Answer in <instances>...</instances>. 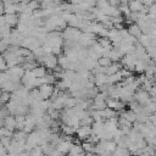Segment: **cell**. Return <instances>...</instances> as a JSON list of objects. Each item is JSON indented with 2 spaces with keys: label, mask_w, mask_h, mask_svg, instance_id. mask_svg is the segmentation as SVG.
<instances>
[{
  "label": "cell",
  "mask_w": 156,
  "mask_h": 156,
  "mask_svg": "<svg viewBox=\"0 0 156 156\" xmlns=\"http://www.w3.org/2000/svg\"><path fill=\"white\" fill-rule=\"evenodd\" d=\"M128 7H129L130 12H134V13H139L144 9L141 1H129L128 2Z\"/></svg>",
  "instance_id": "obj_12"
},
{
  "label": "cell",
  "mask_w": 156,
  "mask_h": 156,
  "mask_svg": "<svg viewBox=\"0 0 156 156\" xmlns=\"http://www.w3.org/2000/svg\"><path fill=\"white\" fill-rule=\"evenodd\" d=\"M90 134H91V126L90 127H83V126H80L77 130H76V135H77V138H78V140L80 141H85L89 136H90Z\"/></svg>",
  "instance_id": "obj_3"
},
{
  "label": "cell",
  "mask_w": 156,
  "mask_h": 156,
  "mask_svg": "<svg viewBox=\"0 0 156 156\" xmlns=\"http://www.w3.org/2000/svg\"><path fill=\"white\" fill-rule=\"evenodd\" d=\"M7 155V150L0 144V156H6Z\"/></svg>",
  "instance_id": "obj_30"
},
{
  "label": "cell",
  "mask_w": 156,
  "mask_h": 156,
  "mask_svg": "<svg viewBox=\"0 0 156 156\" xmlns=\"http://www.w3.org/2000/svg\"><path fill=\"white\" fill-rule=\"evenodd\" d=\"M146 65L144 63V62H141V61H136V63H135V66H134V72H136V73H139V74H143L144 72H145V69H146Z\"/></svg>",
  "instance_id": "obj_22"
},
{
  "label": "cell",
  "mask_w": 156,
  "mask_h": 156,
  "mask_svg": "<svg viewBox=\"0 0 156 156\" xmlns=\"http://www.w3.org/2000/svg\"><path fill=\"white\" fill-rule=\"evenodd\" d=\"M138 43L146 49V48H149L151 45V37L147 35V34H141L139 37V39H138Z\"/></svg>",
  "instance_id": "obj_15"
},
{
  "label": "cell",
  "mask_w": 156,
  "mask_h": 156,
  "mask_svg": "<svg viewBox=\"0 0 156 156\" xmlns=\"http://www.w3.org/2000/svg\"><path fill=\"white\" fill-rule=\"evenodd\" d=\"M4 127H5L6 129L13 132V130L16 129V118H15V116H11V115L7 116V117L5 118V124H4Z\"/></svg>",
  "instance_id": "obj_13"
},
{
  "label": "cell",
  "mask_w": 156,
  "mask_h": 156,
  "mask_svg": "<svg viewBox=\"0 0 156 156\" xmlns=\"http://www.w3.org/2000/svg\"><path fill=\"white\" fill-rule=\"evenodd\" d=\"M7 116H10V112H9V110H7L6 106H2L0 108V118H4L5 119Z\"/></svg>",
  "instance_id": "obj_29"
},
{
  "label": "cell",
  "mask_w": 156,
  "mask_h": 156,
  "mask_svg": "<svg viewBox=\"0 0 156 156\" xmlns=\"http://www.w3.org/2000/svg\"><path fill=\"white\" fill-rule=\"evenodd\" d=\"M43 155L44 154H43V150L40 146H37L29 151V156H43Z\"/></svg>",
  "instance_id": "obj_27"
},
{
  "label": "cell",
  "mask_w": 156,
  "mask_h": 156,
  "mask_svg": "<svg viewBox=\"0 0 156 156\" xmlns=\"http://www.w3.org/2000/svg\"><path fill=\"white\" fill-rule=\"evenodd\" d=\"M78 104V100L76 98H72L71 95L67 96V99L65 100V108H74Z\"/></svg>",
  "instance_id": "obj_18"
},
{
  "label": "cell",
  "mask_w": 156,
  "mask_h": 156,
  "mask_svg": "<svg viewBox=\"0 0 156 156\" xmlns=\"http://www.w3.org/2000/svg\"><path fill=\"white\" fill-rule=\"evenodd\" d=\"M127 30H128V33H129L132 37H134L136 40H138V39H139V37L143 34V33H141V30H140V28H139V26H138L136 23H130V24L128 26Z\"/></svg>",
  "instance_id": "obj_9"
},
{
  "label": "cell",
  "mask_w": 156,
  "mask_h": 156,
  "mask_svg": "<svg viewBox=\"0 0 156 156\" xmlns=\"http://www.w3.org/2000/svg\"><path fill=\"white\" fill-rule=\"evenodd\" d=\"M94 84L95 87L100 88L102 85L107 84V76L105 73H100V74H94Z\"/></svg>",
  "instance_id": "obj_10"
},
{
  "label": "cell",
  "mask_w": 156,
  "mask_h": 156,
  "mask_svg": "<svg viewBox=\"0 0 156 156\" xmlns=\"http://www.w3.org/2000/svg\"><path fill=\"white\" fill-rule=\"evenodd\" d=\"M61 130L63 133V135H67V136H72L73 134H76V129L69 127V126H66V124H61Z\"/></svg>",
  "instance_id": "obj_21"
},
{
  "label": "cell",
  "mask_w": 156,
  "mask_h": 156,
  "mask_svg": "<svg viewBox=\"0 0 156 156\" xmlns=\"http://www.w3.org/2000/svg\"><path fill=\"white\" fill-rule=\"evenodd\" d=\"M57 62H58V67L61 68V69H63V71H66V69H68V66H69V61H68V58L65 56V55H61L58 58H57Z\"/></svg>",
  "instance_id": "obj_17"
},
{
  "label": "cell",
  "mask_w": 156,
  "mask_h": 156,
  "mask_svg": "<svg viewBox=\"0 0 156 156\" xmlns=\"http://www.w3.org/2000/svg\"><path fill=\"white\" fill-rule=\"evenodd\" d=\"M80 145H82V149H83L84 154H87V152H94V147H95L94 144H91L89 141H82Z\"/></svg>",
  "instance_id": "obj_23"
},
{
  "label": "cell",
  "mask_w": 156,
  "mask_h": 156,
  "mask_svg": "<svg viewBox=\"0 0 156 156\" xmlns=\"http://www.w3.org/2000/svg\"><path fill=\"white\" fill-rule=\"evenodd\" d=\"M29 96L32 98V100H34V101H37V102L43 101V98H41V95H40V93H39V89H38V88L32 89V90L29 91Z\"/></svg>",
  "instance_id": "obj_20"
},
{
  "label": "cell",
  "mask_w": 156,
  "mask_h": 156,
  "mask_svg": "<svg viewBox=\"0 0 156 156\" xmlns=\"http://www.w3.org/2000/svg\"><path fill=\"white\" fill-rule=\"evenodd\" d=\"M96 62H98V66H100V67H102V68H107V67L112 63V61H111L108 57H105V56L99 57Z\"/></svg>",
  "instance_id": "obj_19"
},
{
  "label": "cell",
  "mask_w": 156,
  "mask_h": 156,
  "mask_svg": "<svg viewBox=\"0 0 156 156\" xmlns=\"http://www.w3.org/2000/svg\"><path fill=\"white\" fill-rule=\"evenodd\" d=\"M4 20H5V24L9 26L11 29L13 27H16L20 22V18H18L17 13H15V15H4Z\"/></svg>",
  "instance_id": "obj_7"
},
{
  "label": "cell",
  "mask_w": 156,
  "mask_h": 156,
  "mask_svg": "<svg viewBox=\"0 0 156 156\" xmlns=\"http://www.w3.org/2000/svg\"><path fill=\"white\" fill-rule=\"evenodd\" d=\"M72 145H73V143H72V141H66V140H62L61 143H58V144H57L56 150H57V151H58L61 155H67V154L69 152V150H71Z\"/></svg>",
  "instance_id": "obj_5"
},
{
  "label": "cell",
  "mask_w": 156,
  "mask_h": 156,
  "mask_svg": "<svg viewBox=\"0 0 156 156\" xmlns=\"http://www.w3.org/2000/svg\"><path fill=\"white\" fill-rule=\"evenodd\" d=\"M32 72H33V74H34L35 78H43L44 76L48 74V73H46V68H45L44 66H40V65H38Z\"/></svg>",
  "instance_id": "obj_16"
},
{
  "label": "cell",
  "mask_w": 156,
  "mask_h": 156,
  "mask_svg": "<svg viewBox=\"0 0 156 156\" xmlns=\"http://www.w3.org/2000/svg\"><path fill=\"white\" fill-rule=\"evenodd\" d=\"M111 156H132V155L128 151V149H122V147H118L117 146V149L115 150V152Z\"/></svg>",
  "instance_id": "obj_24"
},
{
  "label": "cell",
  "mask_w": 156,
  "mask_h": 156,
  "mask_svg": "<svg viewBox=\"0 0 156 156\" xmlns=\"http://www.w3.org/2000/svg\"><path fill=\"white\" fill-rule=\"evenodd\" d=\"M27 135L23 130H17V132H13V135H12V140L15 141H18V143H26V139H27Z\"/></svg>",
  "instance_id": "obj_14"
},
{
  "label": "cell",
  "mask_w": 156,
  "mask_h": 156,
  "mask_svg": "<svg viewBox=\"0 0 156 156\" xmlns=\"http://www.w3.org/2000/svg\"><path fill=\"white\" fill-rule=\"evenodd\" d=\"M12 135H13V132L6 129L5 127H0V138H5V136L12 138Z\"/></svg>",
  "instance_id": "obj_26"
},
{
  "label": "cell",
  "mask_w": 156,
  "mask_h": 156,
  "mask_svg": "<svg viewBox=\"0 0 156 156\" xmlns=\"http://www.w3.org/2000/svg\"><path fill=\"white\" fill-rule=\"evenodd\" d=\"M123 67H122V65L119 63V62H112L107 68H106V71H105V74L106 76H112V74H116V73H118L121 69H122Z\"/></svg>",
  "instance_id": "obj_8"
},
{
  "label": "cell",
  "mask_w": 156,
  "mask_h": 156,
  "mask_svg": "<svg viewBox=\"0 0 156 156\" xmlns=\"http://www.w3.org/2000/svg\"><path fill=\"white\" fill-rule=\"evenodd\" d=\"M11 100V94L6 91H0V101L2 105H6Z\"/></svg>",
  "instance_id": "obj_25"
},
{
  "label": "cell",
  "mask_w": 156,
  "mask_h": 156,
  "mask_svg": "<svg viewBox=\"0 0 156 156\" xmlns=\"http://www.w3.org/2000/svg\"><path fill=\"white\" fill-rule=\"evenodd\" d=\"M118 115H119V117H121V118L126 119L127 122H129V123H132V124L136 121V113H135V112H133V111H130V110H128V111L123 110V111L118 112Z\"/></svg>",
  "instance_id": "obj_6"
},
{
  "label": "cell",
  "mask_w": 156,
  "mask_h": 156,
  "mask_svg": "<svg viewBox=\"0 0 156 156\" xmlns=\"http://www.w3.org/2000/svg\"><path fill=\"white\" fill-rule=\"evenodd\" d=\"M38 89H39V93H40L43 100H50V98H51V95L54 93L55 87L54 85H50V84H43Z\"/></svg>",
  "instance_id": "obj_2"
},
{
  "label": "cell",
  "mask_w": 156,
  "mask_h": 156,
  "mask_svg": "<svg viewBox=\"0 0 156 156\" xmlns=\"http://www.w3.org/2000/svg\"><path fill=\"white\" fill-rule=\"evenodd\" d=\"M106 106L111 110H115L116 112H121L124 110L126 104H123L121 100H112V99H107L106 100Z\"/></svg>",
  "instance_id": "obj_4"
},
{
  "label": "cell",
  "mask_w": 156,
  "mask_h": 156,
  "mask_svg": "<svg viewBox=\"0 0 156 156\" xmlns=\"http://www.w3.org/2000/svg\"><path fill=\"white\" fill-rule=\"evenodd\" d=\"M133 99H134L140 106H145V105H147V104L151 101V99H150V94H149L147 91L143 90V89H138V90L134 93Z\"/></svg>",
  "instance_id": "obj_1"
},
{
  "label": "cell",
  "mask_w": 156,
  "mask_h": 156,
  "mask_svg": "<svg viewBox=\"0 0 156 156\" xmlns=\"http://www.w3.org/2000/svg\"><path fill=\"white\" fill-rule=\"evenodd\" d=\"M139 156H149V155H147V154H146V152H143V154H140V155H139Z\"/></svg>",
  "instance_id": "obj_31"
},
{
  "label": "cell",
  "mask_w": 156,
  "mask_h": 156,
  "mask_svg": "<svg viewBox=\"0 0 156 156\" xmlns=\"http://www.w3.org/2000/svg\"><path fill=\"white\" fill-rule=\"evenodd\" d=\"M100 141L102 143L104 150H105L106 152H108L110 155H112V154L115 152V150L117 149V144H116L113 140H106V141H104V140H100Z\"/></svg>",
  "instance_id": "obj_11"
},
{
  "label": "cell",
  "mask_w": 156,
  "mask_h": 156,
  "mask_svg": "<svg viewBox=\"0 0 156 156\" xmlns=\"http://www.w3.org/2000/svg\"><path fill=\"white\" fill-rule=\"evenodd\" d=\"M11 141H12V138H9V136H5V138H0V144L7 150V147L10 146V144H11Z\"/></svg>",
  "instance_id": "obj_28"
}]
</instances>
